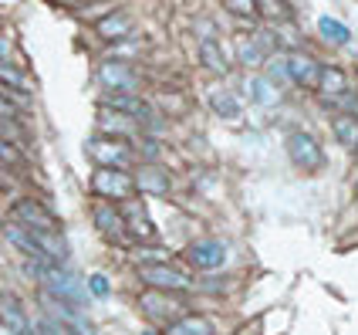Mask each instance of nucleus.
Segmentation results:
<instances>
[{
    "instance_id": "f704fd0d",
    "label": "nucleus",
    "mask_w": 358,
    "mask_h": 335,
    "mask_svg": "<svg viewBox=\"0 0 358 335\" xmlns=\"http://www.w3.org/2000/svg\"><path fill=\"white\" fill-rule=\"evenodd\" d=\"M0 335H27V332H17V329H10V325H3V322H0Z\"/></svg>"
},
{
    "instance_id": "b1692460",
    "label": "nucleus",
    "mask_w": 358,
    "mask_h": 335,
    "mask_svg": "<svg viewBox=\"0 0 358 335\" xmlns=\"http://www.w3.org/2000/svg\"><path fill=\"white\" fill-rule=\"evenodd\" d=\"M318 34L328 44H335V48H345L348 41H352V31H348V24H341L335 18H321L318 20Z\"/></svg>"
},
{
    "instance_id": "cd10ccee",
    "label": "nucleus",
    "mask_w": 358,
    "mask_h": 335,
    "mask_svg": "<svg viewBox=\"0 0 358 335\" xmlns=\"http://www.w3.org/2000/svg\"><path fill=\"white\" fill-rule=\"evenodd\" d=\"M0 136L3 139H10L14 146H24V129L17 125V118H0Z\"/></svg>"
},
{
    "instance_id": "4468645a",
    "label": "nucleus",
    "mask_w": 358,
    "mask_h": 335,
    "mask_svg": "<svg viewBox=\"0 0 358 335\" xmlns=\"http://www.w3.org/2000/svg\"><path fill=\"white\" fill-rule=\"evenodd\" d=\"M0 234H3V240L10 244V247H17L24 257H44V251H41V244L34 240V234L20 224V220H14V217H7L3 220V227H0ZM48 261V257H44Z\"/></svg>"
},
{
    "instance_id": "39448f33",
    "label": "nucleus",
    "mask_w": 358,
    "mask_h": 335,
    "mask_svg": "<svg viewBox=\"0 0 358 335\" xmlns=\"http://www.w3.org/2000/svg\"><path fill=\"white\" fill-rule=\"evenodd\" d=\"M99 81L108 88V92H125V95H139V71L129 64V61L108 58L99 64Z\"/></svg>"
},
{
    "instance_id": "6ab92c4d",
    "label": "nucleus",
    "mask_w": 358,
    "mask_h": 335,
    "mask_svg": "<svg viewBox=\"0 0 358 335\" xmlns=\"http://www.w3.org/2000/svg\"><path fill=\"white\" fill-rule=\"evenodd\" d=\"M95 31H99V38H105V41H125V38H132V20L125 18L122 11H108V14L95 24Z\"/></svg>"
},
{
    "instance_id": "7c9ffc66",
    "label": "nucleus",
    "mask_w": 358,
    "mask_h": 335,
    "mask_svg": "<svg viewBox=\"0 0 358 335\" xmlns=\"http://www.w3.org/2000/svg\"><path fill=\"white\" fill-rule=\"evenodd\" d=\"M88 292H92L95 298H108L112 295V285H108V278L105 275H92L88 278Z\"/></svg>"
},
{
    "instance_id": "f03ea898",
    "label": "nucleus",
    "mask_w": 358,
    "mask_h": 335,
    "mask_svg": "<svg viewBox=\"0 0 358 335\" xmlns=\"http://www.w3.org/2000/svg\"><path fill=\"white\" fill-rule=\"evenodd\" d=\"M284 149H287V159L294 163V170H301V173L324 170V149L308 129H294L291 136L284 139Z\"/></svg>"
},
{
    "instance_id": "f257e3e1",
    "label": "nucleus",
    "mask_w": 358,
    "mask_h": 335,
    "mask_svg": "<svg viewBox=\"0 0 358 335\" xmlns=\"http://www.w3.org/2000/svg\"><path fill=\"white\" fill-rule=\"evenodd\" d=\"M92 193L99 200H108V203H125V200L139 197L136 190V177L129 170H115V166H95L92 173Z\"/></svg>"
},
{
    "instance_id": "a878e982",
    "label": "nucleus",
    "mask_w": 358,
    "mask_h": 335,
    "mask_svg": "<svg viewBox=\"0 0 358 335\" xmlns=\"http://www.w3.org/2000/svg\"><path fill=\"white\" fill-rule=\"evenodd\" d=\"M223 7H227L234 18H243V20H257L260 18L257 0H223Z\"/></svg>"
},
{
    "instance_id": "7ed1b4c3",
    "label": "nucleus",
    "mask_w": 358,
    "mask_h": 335,
    "mask_svg": "<svg viewBox=\"0 0 358 335\" xmlns=\"http://www.w3.org/2000/svg\"><path fill=\"white\" fill-rule=\"evenodd\" d=\"M85 153L95 159V166H115V170H129L136 163V156H139L129 139H115V136H95L85 146Z\"/></svg>"
},
{
    "instance_id": "c756f323",
    "label": "nucleus",
    "mask_w": 358,
    "mask_h": 335,
    "mask_svg": "<svg viewBox=\"0 0 358 335\" xmlns=\"http://www.w3.org/2000/svg\"><path fill=\"white\" fill-rule=\"evenodd\" d=\"M260 14H271V18H291V7L287 0H257Z\"/></svg>"
},
{
    "instance_id": "473e14b6",
    "label": "nucleus",
    "mask_w": 358,
    "mask_h": 335,
    "mask_svg": "<svg viewBox=\"0 0 358 335\" xmlns=\"http://www.w3.org/2000/svg\"><path fill=\"white\" fill-rule=\"evenodd\" d=\"M38 332H41V335H75L71 329H68V325H61V322H55V318H44Z\"/></svg>"
},
{
    "instance_id": "a211bd4d",
    "label": "nucleus",
    "mask_w": 358,
    "mask_h": 335,
    "mask_svg": "<svg viewBox=\"0 0 358 335\" xmlns=\"http://www.w3.org/2000/svg\"><path fill=\"white\" fill-rule=\"evenodd\" d=\"M247 95H250L254 105L271 109V105L280 102V88H278V81H271L267 75H250V78H247Z\"/></svg>"
},
{
    "instance_id": "9d476101",
    "label": "nucleus",
    "mask_w": 358,
    "mask_h": 335,
    "mask_svg": "<svg viewBox=\"0 0 358 335\" xmlns=\"http://www.w3.org/2000/svg\"><path fill=\"white\" fill-rule=\"evenodd\" d=\"M287 81H294L298 88H308V92H318L321 61L304 55V51H291L287 55Z\"/></svg>"
},
{
    "instance_id": "e433bc0d",
    "label": "nucleus",
    "mask_w": 358,
    "mask_h": 335,
    "mask_svg": "<svg viewBox=\"0 0 358 335\" xmlns=\"http://www.w3.org/2000/svg\"><path fill=\"white\" fill-rule=\"evenodd\" d=\"M142 335H159V332H152V329H145V332H142Z\"/></svg>"
},
{
    "instance_id": "393cba45",
    "label": "nucleus",
    "mask_w": 358,
    "mask_h": 335,
    "mask_svg": "<svg viewBox=\"0 0 358 335\" xmlns=\"http://www.w3.org/2000/svg\"><path fill=\"white\" fill-rule=\"evenodd\" d=\"M0 322L10 325V329H17V332H27V318H24L14 295H0Z\"/></svg>"
},
{
    "instance_id": "72a5a7b5",
    "label": "nucleus",
    "mask_w": 358,
    "mask_h": 335,
    "mask_svg": "<svg viewBox=\"0 0 358 335\" xmlns=\"http://www.w3.org/2000/svg\"><path fill=\"white\" fill-rule=\"evenodd\" d=\"M17 102H10L7 95H0V118H17Z\"/></svg>"
},
{
    "instance_id": "dca6fc26",
    "label": "nucleus",
    "mask_w": 358,
    "mask_h": 335,
    "mask_svg": "<svg viewBox=\"0 0 358 335\" xmlns=\"http://www.w3.org/2000/svg\"><path fill=\"white\" fill-rule=\"evenodd\" d=\"M318 92H321V99L324 102H338L352 92V88H348V78H345V71H341L338 64H321Z\"/></svg>"
},
{
    "instance_id": "1a4fd4ad",
    "label": "nucleus",
    "mask_w": 358,
    "mask_h": 335,
    "mask_svg": "<svg viewBox=\"0 0 358 335\" xmlns=\"http://www.w3.org/2000/svg\"><path fill=\"white\" fill-rule=\"evenodd\" d=\"M92 220H95L99 234L108 237L112 244H122V240L129 237V231H125V217H122V207H119V203L99 200V203L92 207Z\"/></svg>"
},
{
    "instance_id": "bb28decb",
    "label": "nucleus",
    "mask_w": 358,
    "mask_h": 335,
    "mask_svg": "<svg viewBox=\"0 0 358 335\" xmlns=\"http://www.w3.org/2000/svg\"><path fill=\"white\" fill-rule=\"evenodd\" d=\"M136 153H139L145 163H156V159L162 156V146L156 136H139V142H136Z\"/></svg>"
},
{
    "instance_id": "4be33fe9",
    "label": "nucleus",
    "mask_w": 358,
    "mask_h": 335,
    "mask_svg": "<svg viewBox=\"0 0 358 335\" xmlns=\"http://www.w3.org/2000/svg\"><path fill=\"white\" fill-rule=\"evenodd\" d=\"M237 58H240V64H243V68H264V64L271 61V51H267L257 38H247V41H240Z\"/></svg>"
},
{
    "instance_id": "412c9836",
    "label": "nucleus",
    "mask_w": 358,
    "mask_h": 335,
    "mask_svg": "<svg viewBox=\"0 0 358 335\" xmlns=\"http://www.w3.org/2000/svg\"><path fill=\"white\" fill-rule=\"evenodd\" d=\"M331 132L345 149H358V116L355 112H338L331 118Z\"/></svg>"
},
{
    "instance_id": "f3484780",
    "label": "nucleus",
    "mask_w": 358,
    "mask_h": 335,
    "mask_svg": "<svg viewBox=\"0 0 358 335\" xmlns=\"http://www.w3.org/2000/svg\"><path fill=\"white\" fill-rule=\"evenodd\" d=\"M166 335H217V325H213V318L189 312V315H179L176 322H169Z\"/></svg>"
},
{
    "instance_id": "aec40b11",
    "label": "nucleus",
    "mask_w": 358,
    "mask_h": 335,
    "mask_svg": "<svg viewBox=\"0 0 358 335\" xmlns=\"http://www.w3.org/2000/svg\"><path fill=\"white\" fill-rule=\"evenodd\" d=\"M199 61H203V68L213 71V75H227V71H230V61H227L223 48H220L213 38L199 41Z\"/></svg>"
},
{
    "instance_id": "2f4dec72",
    "label": "nucleus",
    "mask_w": 358,
    "mask_h": 335,
    "mask_svg": "<svg viewBox=\"0 0 358 335\" xmlns=\"http://www.w3.org/2000/svg\"><path fill=\"white\" fill-rule=\"evenodd\" d=\"M267 78L271 81H287V58H271L267 61Z\"/></svg>"
},
{
    "instance_id": "423d86ee",
    "label": "nucleus",
    "mask_w": 358,
    "mask_h": 335,
    "mask_svg": "<svg viewBox=\"0 0 358 335\" xmlns=\"http://www.w3.org/2000/svg\"><path fill=\"white\" fill-rule=\"evenodd\" d=\"M41 285H44V292L51 298L68 301V305H75V308H85V292H81L78 278L71 275V271H64L61 264H51V271H48V278H44Z\"/></svg>"
},
{
    "instance_id": "c85d7f7f",
    "label": "nucleus",
    "mask_w": 358,
    "mask_h": 335,
    "mask_svg": "<svg viewBox=\"0 0 358 335\" xmlns=\"http://www.w3.org/2000/svg\"><path fill=\"white\" fill-rule=\"evenodd\" d=\"M0 163L10 166V170L20 166V146H14L10 139H3V136H0Z\"/></svg>"
},
{
    "instance_id": "6e6552de",
    "label": "nucleus",
    "mask_w": 358,
    "mask_h": 335,
    "mask_svg": "<svg viewBox=\"0 0 358 335\" xmlns=\"http://www.w3.org/2000/svg\"><path fill=\"white\" fill-rule=\"evenodd\" d=\"M186 261L196 268V271H217L227 261V244L217 240V237H203V240H193L186 247Z\"/></svg>"
},
{
    "instance_id": "9b49d317",
    "label": "nucleus",
    "mask_w": 358,
    "mask_h": 335,
    "mask_svg": "<svg viewBox=\"0 0 358 335\" xmlns=\"http://www.w3.org/2000/svg\"><path fill=\"white\" fill-rule=\"evenodd\" d=\"M173 292H159V288H149L145 295L139 298V308L145 312V315L152 318V322H176L179 315H182V305H179L176 298H169Z\"/></svg>"
},
{
    "instance_id": "f8f14e48",
    "label": "nucleus",
    "mask_w": 358,
    "mask_h": 335,
    "mask_svg": "<svg viewBox=\"0 0 358 335\" xmlns=\"http://www.w3.org/2000/svg\"><path fill=\"white\" fill-rule=\"evenodd\" d=\"M132 177H136L139 197H169V190H173V177L162 170L159 163H142Z\"/></svg>"
},
{
    "instance_id": "0eeeda50",
    "label": "nucleus",
    "mask_w": 358,
    "mask_h": 335,
    "mask_svg": "<svg viewBox=\"0 0 358 335\" xmlns=\"http://www.w3.org/2000/svg\"><path fill=\"white\" fill-rule=\"evenodd\" d=\"M122 207V217H125V231L132 240H139V244H149V240H156V224L149 217V207H145V200L142 197H132L119 203Z\"/></svg>"
},
{
    "instance_id": "c9c22d12",
    "label": "nucleus",
    "mask_w": 358,
    "mask_h": 335,
    "mask_svg": "<svg viewBox=\"0 0 358 335\" xmlns=\"http://www.w3.org/2000/svg\"><path fill=\"white\" fill-rule=\"evenodd\" d=\"M61 7H81V4H85V0H58Z\"/></svg>"
},
{
    "instance_id": "ddd939ff",
    "label": "nucleus",
    "mask_w": 358,
    "mask_h": 335,
    "mask_svg": "<svg viewBox=\"0 0 358 335\" xmlns=\"http://www.w3.org/2000/svg\"><path fill=\"white\" fill-rule=\"evenodd\" d=\"M10 217L20 220L24 227H41V231H61L58 217L41 203V200H17L14 203V210H10Z\"/></svg>"
},
{
    "instance_id": "20e7f679",
    "label": "nucleus",
    "mask_w": 358,
    "mask_h": 335,
    "mask_svg": "<svg viewBox=\"0 0 358 335\" xmlns=\"http://www.w3.org/2000/svg\"><path fill=\"white\" fill-rule=\"evenodd\" d=\"M139 278L149 288H159V292H189L193 288V278L186 271L173 268L169 261H152V264H139Z\"/></svg>"
},
{
    "instance_id": "5701e85b",
    "label": "nucleus",
    "mask_w": 358,
    "mask_h": 335,
    "mask_svg": "<svg viewBox=\"0 0 358 335\" xmlns=\"http://www.w3.org/2000/svg\"><path fill=\"white\" fill-rule=\"evenodd\" d=\"M210 109H213L220 118H240V112H243L240 99L234 95V92H227V88H220V92L210 95Z\"/></svg>"
},
{
    "instance_id": "2eb2a0df",
    "label": "nucleus",
    "mask_w": 358,
    "mask_h": 335,
    "mask_svg": "<svg viewBox=\"0 0 358 335\" xmlns=\"http://www.w3.org/2000/svg\"><path fill=\"white\" fill-rule=\"evenodd\" d=\"M99 132H101V136H115V139H139L142 136V125L136 122V118L115 112V109H101Z\"/></svg>"
}]
</instances>
